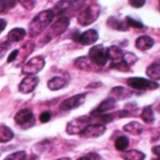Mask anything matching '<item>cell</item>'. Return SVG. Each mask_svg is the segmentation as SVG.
Masks as SVG:
<instances>
[{
  "mask_svg": "<svg viewBox=\"0 0 160 160\" xmlns=\"http://www.w3.org/2000/svg\"><path fill=\"white\" fill-rule=\"evenodd\" d=\"M54 13L52 9H45L37 14L28 24V35L30 38L39 36L52 22Z\"/></svg>",
  "mask_w": 160,
  "mask_h": 160,
  "instance_id": "cell-1",
  "label": "cell"
},
{
  "mask_svg": "<svg viewBox=\"0 0 160 160\" xmlns=\"http://www.w3.org/2000/svg\"><path fill=\"white\" fill-rule=\"evenodd\" d=\"M101 12V8L98 4H93L85 8L77 17V22L82 26H87L95 22Z\"/></svg>",
  "mask_w": 160,
  "mask_h": 160,
  "instance_id": "cell-2",
  "label": "cell"
},
{
  "mask_svg": "<svg viewBox=\"0 0 160 160\" xmlns=\"http://www.w3.org/2000/svg\"><path fill=\"white\" fill-rule=\"evenodd\" d=\"M88 57L90 60L96 64L98 67H103L107 64L109 60L108 56V48L103 45H96L93 46L88 52Z\"/></svg>",
  "mask_w": 160,
  "mask_h": 160,
  "instance_id": "cell-3",
  "label": "cell"
},
{
  "mask_svg": "<svg viewBox=\"0 0 160 160\" xmlns=\"http://www.w3.org/2000/svg\"><path fill=\"white\" fill-rule=\"evenodd\" d=\"M128 84L132 89L144 91V90H154L159 87V84L156 82L149 81L141 77H131L128 79Z\"/></svg>",
  "mask_w": 160,
  "mask_h": 160,
  "instance_id": "cell-4",
  "label": "cell"
},
{
  "mask_svg": "<svg viewBox=\"0 0 160 160\" xmlns=\"http://www.w3.org/2000/svg\"><path fill=\"white\" fill-rule=\"evenodd\" d=\"M45 66V60L42 56H35L25 63L22 72L28 76H34L38 73Z\"/></svg>",
  "mask_w": 160,
  "mask_h": 160,
  "instance_id": "cell-5",
  "label": "cell"
},
{
  "mask_svg": "<svg viewBox=\"0 0 160 160\" xmlns=\"http://www.w3.org/2000/svg\"><path fill=\"white\" fill-rule=\"evenodd\" d=\"M14 120L16 124H18L22 128H29L35 124V118L33 112L28 109H22L19 111L15 114Z\"/></svg>",
  "mask_w": 160,
  "mask_h": 160,
  "instance_id": "cell-6",
  "label": "cell"
},
{
  "mask_svg": "<svg viewBox=\"0 0 160 160\" xmlns=\"http://www.w3.org/2000/svg\"><path fill=\"white\" fill-rule=\"evenodd\" d=\"M106 132V127L101 124H94V125H87L79 135L82 138L92 139L98 138L102 136Z\"/></svg>",
  "mask_w": 160,
  "mask_h": 160,
  "instance_id": "cell-7",
  "label": "cell"
},
{
  "mask_svg": "<svg viewBox=\"0 0 160 160\" xmlns=\"http://www.w3.org/2000/svg\"><path fill=\"white\" fill-rule=\"evenodd\" d=\"M90 121L91 118L89 116H81L77 119H74L73 121L68 124L67 131L68 134H72V135L80 134L81 131L88 125Z\"/></svg>",
  "mask_w": 160,
  "mask_h": 160,
  "instance_id": "cell-8",
  "label": "cell"
},
{
  "mask_svg": "<svg viewBox=\"0 0 160 160\" xmlns=\"http://www.w3.org/2000/svg\"><path fill=\"white\" fill-rule=\"evenodd\" d=\"M85 98L86 95L85 94H80V95H76L70 98H68L66 100H64L61 104H60V109L63 111H70L73 109H76L78 107H80L81 105L83 104V102L85 101Z\"/></svg>",
  "mask_w": 160,
  "mask_h": 160,
  "instance_id": "cell-9",
  "label": "cell"
},
{
  "mask_svg": "<svg viewBox=\"0 0 160 160\" xmlns=\"http://www.w3.org/2000/svg\"><path fill=\"white\" fill-rule=\"evenodd\" d=\"M69 26V19L68 17H61L59 18L50 28L49 36L52 37H57L63 34Z\"/></svg>",
  "mask_w": 160,
  "mask_h": 160,
  "instance_id": "cell-10",
  "label": "cell"
},
{
  "mask_svg": "<svg viewBox=\"0 0 160 160\" xmlns=\"http://www.w3.org/2000/svg\"><path fill=\"white\" fill-rule=\"evenodd\" d=\"M38 83V78L37 76H27L25 77L19 85V91L22 94L32 93Z\"/></svg>",
  "mask_w": 160,
  "mask_h": 160,
  "instance_id": "cell-11",
  "label": "cell"
},
{
  "mask_svg": "<svg viewBox=\"0 0 160 160\" xmlns=\"http://www.w3.org/2000/svg\"><path fill=\"white\" fill-rule=\"evenodd\" d=\"M115 104H116V101L112 98H108L106 99H104L97 109H95L92 112H91V116L93 117H98L101 114H104V113H107V112L112 110L115 108Z\"/></svg>",
  "mask_w": 160,
  "mask_h": 160,
  "instance_id": "cell-12",
  "label": "cell"
},
{
  "mask_svg": "<svg viewBox=\"0 0 160 160\" xmlns=\"http://www.w3.org/2000/svg\"><path fill=\"white\" fill-rule=\"evenodd\" d=\"M99 36L97 30L95 29H88L85 32L80 34L79 36V39L78 42L81 43L82 45H92L94 43H96L98 39Z\"/></svg>",
  "mask_w": 160,
  "mask_h": 160,
  "instance_id": "cell-13",
  "label": "cell"
},
{
  "mask_svg": "<svg viewBox=\"0 0 160 160\" xmlns=\"http://www.w3.org/2000/svg\"><path fill=\"white\" fill-rule=\"evenodd\" d=\"M74 65L79 69L85 70V71H98L99 69V67L94 64L88 56H81L77 58L75 60Z\"/></svg>",
  "mask_w": 160,
  "mask_h": 160,
  "instance_id": "cell-14",
  "label": "cell"
},
{
  "mask_svg": "<svg viewBox=\"0 0 160 160\" xmlns=\"http://www.w3.org/2000/svg\"><path fill=\"white\" fill-rule=\"evenodd\" d=\"M35 49V43L33 41H27L25 44H23L20 50H18V55L16 60L18 61L17 65H21L24 62V60L27 58V56L34 51Z\"/></svg>",
  "mask_w": 160,
  "mask_h": 160,
  "instance_id": "cell-15",
  "label": "cell"
},
{
  "mask_svg": "<svg viewBox=\"0 0 160 160\" xmlns=\"http://www.w3.org/2000/svg\"><path fill=\"white\" fill-rule=\"evenodd\" d=\"M154 44H155L154 38L147 35L140 36L135 41L136 48L139 49L140 51H147V50L151 49L154 46Z\"/></svg>",
  "mask_w": 160,
  "mask_h": 160,
  "instance_id": "cell-16",
  "label": "cell"
},
{
  "mask_svg": "<svg viewBox=\"0 0 160 160\" xmlns=\"http://www.w3.org/2000/svg\"><path fill=\"white\" fill-rule=\"evenodd\" d=\"M107 25L110 28H112L113 30H117V31H128L129 29L126 21H122L113 16H111L107 20Z\"/></svg>",
  "mask_w": 160,
  "mask_h": 160,
  "instance_id": "cell-17",
  "label": "cell"
},
{
  "mask_svg": "<svg viewBox=\"0 0 160 160\" xmlns=\"http://www.w3.org/2000/svg\"><path fill=\"white\" fill-rule=\"evenodd\" d=\"M130 96H131L130 90H128L123 86H117V87L112 88L110 98H113L116 101V100H123V99L128 98Z\"/></svg>",
  "mask_w": 160,
  "mask_h": 160,
  "instance_id": "cell-18",
  "label": "cell"
},
{
  "mask_svg": "<svg viewBox=\"0 0 160 160\" xmlns=\"http://www.w3.org/2000/svg\"><path fill=\"white\" fill-rule=\"evenodd\" d=\"M25 36H26L25 29H23L22 27H16V28L11 29L8 32V39L10 42H18V41H21L22 39H23Z\"/></svg>",
  "mask_w": 160,
  "mask_h": 160,
  "instance_id": "cell-19",
  "label": "cell"
},
{
  "mask_svg": "<svg viewBox=\"0 0 160 160\" xmlns=\"http://www.w3.org/2000/svg\"><path fill=\"white\" fill-rule=\"evenodd\" d=\"M123 129L126 132H128V133H129V134H131L133 136H139V135H141L142 133L143 127H142V125L141 123L133 121V122H130V123L127 124L126 126H124Z\"/></svg>",
  "mask_w": 160,
  "mask_h": 160,
  "instance_id": "cell-20",
  "label": "cell"
},
{
  "mask_svg": "<svg viewBox=\"0 0 160 160\" xmlns=\"http://www.w3.org/2000/svg\"><path fill=\"white\" fill-rule=\"evenodd\" d=\"M68 84L67 81L61 77H53L48 82V88L52 91H56L64 88Z\"/></svg>",
  "mask_w": 160,
  "mask_h": 160,
  "instance_id": "cell-21",
  "label": "cell"
},
{
  "mask_svg": "<svg viewBox=\"0 0 160 160\" xmlns=\"http://www.w3.org/2000/svg\"><path fill=\"white\" fill-rule=\"evenodd\" d=\"M123 54L124 52L122 49L117 46H111L108 48V56L109 59L112 60V62H118L122 60Z\"/></svg>",
  "mask_w": 160,
  "mask_h": 160,
  "instance_id": "cell-22",
  "label": "cell"
},
{
  "mask_svg": "<svg viewBox=\"0 0 160 160\" xmlns=\"http://www.w3.org/2000/svg\"><path fill=\"white\" fill-rule=\"evenodd\" d=\"M146 74L148 77L154 81H158L160 79V65L159 63L156 62L150 65L146 69Z\"/></svg>",
  "mask_w": 160,
  "mask_h": 160,
  "instance_id": "cell-23",
  "label": "cell"
},
{
  "mask_svg": "<svg viewBox=\"0 0 160 160\" xmlns=\"http://www.w3.org/2000/svg\"><path fill=\"white\" fill-rule=\"evenodd\" d=\"M122 158L125 160H144L145 155L138 150H129L122 155Z\"/></svg>",
  "mask_w": 160,
  "mask_h": 160,
  "instance_id": "cell-24",
  "label": "cell"
},
{
  "mask_svg": "<svg viewBox=\"0 0 160 160\" xmlns=\"http://www.w3.org/2000/svg\"><path fill=\"white\" fill-rule=\"evenodd\" d=\"M14 137L13 131L7 126H0V142H8Z\"/></svg>",
  "mask_w": 160,
  "mask_h": 160,
  "instance_id": "cell-25",
  "label": "cell"
},
{
  "mask_svg": "<svg viewBox=\"0 0 160 160\" xmlns=\"http://www.w3.org/2000/svg\"><path fill=\"white\" fill-rule=\"evenodd\" d=\"M70 8V3L68 0H60L59 2H57L53 8V9H52L55 15H61L62 13H64L66 10H68Z\"/></svg>",
  "mask_w": 160,
  "mask_h": 160,
  "instance_id": "cell-26",
  "label": "cell"
},
{
  "mask_svg": "<svg viewBox=\"0 0 160 160\" xmlns=\"http://www.w3.org/2000/svg\"><path fill=\"white\" fill-rule=\"evenodd\" d=\"M141 118L147 124H151L155 121V114L151 106H147L143 109L141 114Z\"/></svg>",
  "mask_w": 160,
  "mask_h": 160,
  "instance_id": "cell-27",
  "label": "cell"
},
{
  "mask_svg": "<svg viewBox=\"0 0 160 160\" xmlns=\"http://www.w3.org/2000/svg\"><path fill=\"white\" fill-rule=\"evenodd\" d=\"M114 145H115L116 150L123 152V151H125V150L128 147V145H129V141H128V139L127 137L121 136V137H119V138H117V139L115 140Z\"/></svg>",
  "mask_w": 160,
  "mask_h": 160,
  "instance_id": "cell-28",
  "label": "cell"
},
{
  "mask_svg": "<svg viewBox=\"0 0 160 160\" xmlns=\"http://www.w3.org/2000/svg\"><path fill=\"white\" fill-rule=\"evenodd\" d=\"M122 60L130 68L131 66H133L138 61V57L133 52H126L123 54Z\"/></svg>",
  "mask_w": 160,
  "mask_h": 160,
  "instance_id": "cell-29",
  "label": "cell"
},
{
  "mask_svg": "<svg viewBox=\"0 0 160 160\" xmlns=\"http://www.w3.org/2000/svg\"><path fill=\"white\" fill-rule=\"evenodd\" d=\"M111 68H114V69H117L119 71H122V72H128V71L130 70V68L123 60H120L118 62H112Z\"/></svg>",
  "mask_w": 160,
  "mask_h": 160,
  "instance_id": "cell-30",
  "label": "cell"
},
{
  "mask_svg": "<svg viewBox=\"0 0 160 160\" xmlns=\"http://www.w3.org/2000/svg\"><path fill=\"white\" fill-rule=\"evenodd\" d=\"M126 22L127 24L128 25V27H134V28H138V29H142L144 27L143 23L140 21H137L135 19H133L132 17H129V16H127L126 17Z\"/></svg>",
  "mask_w": 160,
  "mask_h": 160,
  "instance_id": "cell-31",
  "label": "cell"
},
{
  "mask_svg": "<svg viewBox=\"0 0 160 160\" xmlns=\"http://www.w3.org/2000/svg\"><path fill=\"white\" fill-rule=\"evenodd\" d=\"M26 159V153L24 151H19L8 156L4 160H25Z\"/></svg>",
  "mask_w": 160,
  "mask_h": 160,
  "instance_id": "cell-32",
  "label": "cell"
},
{
  "mask_svg": "<svg viewBox=\"0 0 160 160\" xmlns=\"http://www.w3.org/2000/svg\"><path fill=\"white\" fill-rule=\"evenodd\" d=\"M18 2L26 10H32L37 4V0H18Z\"/></svg>",
  "mask_w": 160,
  "mask_h": 160,
  "instance_id": "cell-33",
  "label": "cell"
},
{
  "mask_svg": "<svg viewBox=\"0 0 160 160\" xmlns=\"http://www.w3.org/2000/svg\"><path fill=\"white\" fill-rule=\"evenodd\" d=\"M97 118L99 120L101 125L109 124V123H111V122H112L114 120V114H112V113H104V114H101V115L98 116Z\"/></svg>",
  "mask_w": 160,
  "mask_h": 160,
  "instance_id": "cell-34",
  "label": "cell"
},
{
  "mask_svg": "<svg viewBox=\"0 0 160 160\" xmlns=\"http://www.w3.org/2000/svg\"><path fill=\"white\" fill-rule=\"evenodd\" d=\"M128 3L131 7H133L135 8H140L145 5L146 0H128Z\"/></svg>",
  "mask_w": 160,
  "mask_h": 160,
  "instance_id": "cell-35",
  "label": "cell"
},
{
  "mask_svg": "<svg viewBox=\"0 0 160 160\" xmlns=\"http://www.w3.org/2000/svg\"><path fill=\"white\" fill-rule=\"evenodd\" d=\"M52 118V114L50 112H43L40 115H39V120L41 123H48Z\"/></svg>",
  "mask_w": 160,
  "mask_h": 160,
  "instance_id": "cell-36",
  "label": "cell"
},
{
  "mask_svg": "<svg viewBox=\"0 0 160 160\" xmlns=\"http://www.w3.org/2000/svg\"><path fill=\"white\" fill-rule=\"evenodd\" d=\"M85 1L86 0H70L69 3H70V7L72 6L74 8L79 9V8H81L83 6V4L85 3Z\"/></svg>",
  "mask_w": 160,
  "mask_h": 160,
  "instance_id": "cell-37",
  "label": "cell"
},
{
  "mask_svg": "<svg viewBox=\"0 0 160 160\" xmlns=\"http://www.w3.org/2000/svg\"><path fill=\"white\" fill-rule=\"evenodd\" d=\"M17 55H18V50H14L10 52V54L8 55V63H12L16 60L17 58Z\"/></svg>",
  "mask_w": 160,
  "mask_h": 160,
  "instance_id": "cell-38",
  "label": "cell"
},
{
  "mask_svg": "<svg viewBox=\"0 0 160 160\" xmlns=\"http://www.w3.org/2000/svg\"><path fill=\"white\" fill-rule=\"evenodd\" d=\"M7 49H8V46H7V44H6V43H4V44H0V58L5 54V52H6Z\"/></svg>",
  "mask_w": 160,
  "mask_h": 160,
  "instance_id": "cell-39",
  "label": "cell"
},
{
  "mask_svg": "<svg viewBox=\"0 0 160 160\" xmlns=\"http://www.w3.org/2000/svg\"><path fill=\"white\" fill-rule=\"evenodd\" d=\"M7 8L8 7H7L6 0H0V13H2L3 11H5Z\"/></svg>",
  "mask_w": 160,
  "mask_h": 160,
  "instance_id": "cell-40",
  "label": "cell"
},
{
  "mask_svg": "<svg viewBox=\"0 0 160 160\" xmlns=\"http://www.w3.org/2000/svg\"><path fill=\"white\" fill-rule=\"evenodd\" d=\"M6 26H7V22L3 19H0V34L5 30Z\"/></svg>",
  "mask_w": 160,
  "mask_h": 160,
  "instance_id": "cell-41",
  "label": "cell"
},
{
  "mask_svg": "<svg viewBox=\"0 0 160 160\" xmlns=\"http://www.w3.org/2000/svg\"><path fill=\"white\" fill-rule=\"evenodd\" d=\"M159 146H155V147L153 148V153H154L155 155H157L158 157L159 156Z\"/></svg>",
  "mask_w": 160,
  "mask_h": 160,
  "instance_id": "cell-42",
  "label": "cell"
},
{
  "mask_svg": "<svg viewBox=\"0 0 160 160\" xmlns=\"http://www.w3.org/2000/svg\"><path fill=\"white\" fill-rule=\"evenodd\" d=\"M77 160H91L88 157H82V158H78Z\"/></svg>",
  "mask_w": 160,
  "mask_h": 160,
  "instance_id": "cell-43",
  "label": "cell"
},
{
  "mask_svg": "<svg viewBox=\"0 0 160 160\" xmlns=\"http://www.w3.org/2000/svg\"><path fill=\"white\" fill-rule=\"evenodd\" d=\"M58 160H71L70 158H59Z\"/></svg>",
  "mask_w": 160,
  "mask_h": 160,
  "instance_id": "cell-44",
  "label": "cell"
}]
</instances>
